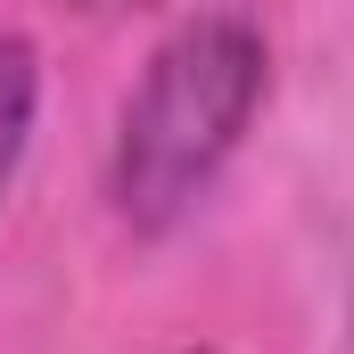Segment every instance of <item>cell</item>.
I'll return each instance as SVG.
<instances>
[{"mask_svg": "<svg viewBox=\"0 0 354 354\" xmlns=\"http://www.w3.org/2000/svg\"><path fill=\"white\" fill-rule=\"evenodd\" d=\"M264 33L256 17H231V8L181 17L149 50L115 124V214L132 231H165L174 214H189V198L223 174L248 115L264 107Z\"/></svg>", "mask_w": 354, "mask_h": 354, "instance_id": "cell-1", "label": "cell"}, {"mask_svg": "<svg viewBox=\"0 0 354 354\" xmlns=\"http://www.w3.org/2000/svg\"><path fill=\"white\" fill-rule=\"evenodd\" d=\"M33 107H41V50L25 33H0V189L33 140Z\"/></svg>", "mask_w": 354, "mask_h": 354, "instance_id": "cell-2", "label": "cell"}]
</instances>
